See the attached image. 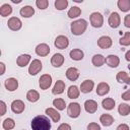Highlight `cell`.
Here are the masks:
<instances>
[{"label": "cell", "mask_w": 130, "mask_h": 130, "mask_svg": "<svg viewBox=\"0 0 130 130\" xmlns=\"http://www.w3.org/2000/svg\"><path fill=\"white\" fill-rule=\"evenodd\" d=\"M7 26H8L9 29H11V30H13V31H17V30H19V29L21 28L22 22H21V20H20L18 17H16V16H11V17L8 19V21H7Z\"/></svg>", "instance_id": "6"}, {"label": "cell", "mask_w": 130, "mask_h": 130, "mask_svg": "<svg viewBox=\"0 0 130 130\" xmlns=\"http://www.w3.org/2000/svg\"><path fill=\"white\" fill-rule=\"evenodd\" d=\"M31 60V56L29 54H21L16 58V65L18 67H25L29 64Z\"/></svg>", "instance_id": "14"}, {"label": "cell", "mask_w": 130, "mask_h": 130, "mask_svg": "<svg viewBox=\"0 0 130 130\" xmlns=\"http://www.w3.org/2000/svg\"><path fill=\"white\" fill-rule=\"evenodd\" d=\"M69 56L72 60L74 61H80L83 59L84 57V53L82 50L80 49H72L70 52H69Z\"/></svg>", "instance_id": "26"}, {"label": "cell", "mask_w": 130, "mask_h": 130, "mask_svg": "<svg viewBox=\"0 0 130 130\" xmlns=\"http://www.w3.org/2000/svg\"><path fill=\"white\" fill-rule=\"evenodd\" d=\"M100 122H101V124L103 126L109 127L114 123V117L112 115H110V114H103L100 117Z\"/></svg>", "instance_id": "25"}, {"label": "cell", "mask_w": 130, "mask_h": 130, "mask_svg": "<svg viewBox=\"0 0 130 130\" xmlns=\"http://www.w3.org/2000/svg\"><path fill=\"white\" fill-rule=\"evenodd\" d=\"M30 127L32 130H50L51 122L47 116L38 115L31 120Z\"/></svg>", "instance_id": "1"}, {"label": "cell", "mask_w": 130, "mask_h": 130, "mask_svg": "<svg viewBox=\"0 0 130 130\" xmlns=\"http://www.w3.org/2000/svg\"><path fill=\"white\" fill-rule=\"evenodd\" d=\"M39 99H40V93L35 89H30L26 92V100L30 103H36L39 101Z\"/></svg>", "instance_id": "31"}, {"label": "cell", "mask_w": 130, "mask_h": 130, "mask_svg": "<svg viewBox=\"0 0 130 130\" xmlns=\"http://www.w3.org/2000/svg\"><path fill=\"white\" fill-rule=\"evenodd\" d=\"M52 84V76L50 74H43L39 79V86L42 90L48 89Z\"/></svg>", "instance_id": "7"}, {"label": "cell", "mask_w": 130, "mask_h": 130, "mask_svg": "<svg viewBox=\"0 0 130 130\" xmlns=\"http://www.w3.org/2000/svg\"><path fill=\"white\" fill-rule=\"evenodd\" d=\"M2 127L4 130H11L15 127V122L12 118H6L2 122Z\"/></svg>", "instance_id": "36"}, {"label": "cell", "mask_w": 130, "mask_h": 130, "mask_svg": "<svg viewBox=\"0 0 130 130\" xmlns=\"http://www.w3.org/2000/svg\"><path fill=\"white\" fill-rule=\"evenodd\" d=\"M54 46L57 48V49H60V50H64L66 49L68 46H69V39L64 36V35H60L58 36L55 41H54Z\"/></svg>", "instance_id": "5"}, {"label": "cell", "mask_w": 130, "mask_h": 130, "mask_svg": "<svg viewBox=\"0 0 130 130\" xmlns=\"http://www.w3.org/2000/svg\"><path fill=\"white\" fill-rule=\"evenodd\" d=\"M4 86L8 91H14L18 87V80L14 77H9L4 81Z\"/></svg>", "instance_id": "13"}, {"label": "cell", "mask_w": 130, "mask_h": 130, "mask_svg": "<svg viewBox=\"0 0 130 130\" xmlns=\"http://www.w3.org/2000/svg\"><path fill=\"white\" fill-rule=\"evenodd\" d=\"M116 130H130V128H129V126H128L127 124L122 123V124H120V125L117 126Z\"/></svg>", "instance_id": "44"}, {"label": "cell", "mask_w": 130, "mask_h": 130, "mask_svg": "<svg viewBox=\"0 0 130 130\" xmlns=\"http://www.w3.org/2000/svg\"><path fill=\"white\" fill-rule=\"evenodd\" d=\"M57 130H71V126L67 123H62V124L59 125Z\"/></svg>", "instance_id": "41"}, {"label": "cell", "mask_w": 130, "mask_h": 130, "mask_svg": "<svg viewBox=\"0 0 130 130\" xmlns=\"http://www.w3.org/2000/svg\"><path fill=\"white\" fill-rule=\"evenodd\" d=\"M83 106H84V110L86 113L93 114L98 111V103L94 100H86Z\"/></svg>", "instance_id": "15"}, {"label": "cell", "mask_w": 130, "mask_h": 130, "mask_svg": "<svg viewBox=\"0 0 130 130\" xmlns=\"http://www.w3.org/2000/svg\"><path fill=\"white\" fill-rule=\"evenodd\" d=\"M65 74H66V78H67L68 80H70V81H75V80H77L78 77H79V70H78L76 67H69V68L66 70Z\"/></svg>", "instance_id": "16"}, {"label": "cell", "mask_w": 130, "mask_h": 130, "mask_svg": "<svg viewBox=\"0 0 130 130\" xmlns=\"http://www.w3.org/2000/svg\"><path fill=\"white\" fill-rule=\"evenodd\" d=\"M118 113L121 116H128L130 114V106L126 103H121L118 106Z\"/></svg>", "instance_id": "34"}, {"label": "cell", "mask_w": 130, "mask_h": 130, "mask_svg": "<svg viewBox=\"0 0 130 130\" xmlns=\"http://www.w3.org/2000/svg\"><path fill=\"white\" fill-rule=\"evenodd\" d=\"M54 5H55V8L57 10H64L67 6H68V1L67 0H56L54 2Z\"/></svg>", "instance_id": "38"}, {"label": "cell", "mask_w": 130, "mask_h": 130, "mask_svg": "<svg viewBox=\"0 0 130 130\" xmlns=\"http://www.w3.org/2000/svg\"><path fill=\"white\" fill-rule=\"evenodd\" d=\"M87 21L83 18H80V19H76L74 21L71 22L70 24V29H71V32L74 35V36H80L82 35L86 28H87Z\"/></svg>", "instance_id": "2"}, {"label": "cell", "mask_w": 130, "mask_h": 130, "mask_svg": "<svg viewBox=\"0 0 130 130\" xmlns=\"http://www.w3.org/2000/svg\"><path fill=\"white\" fill-rule=\"evenodd\" d=\"M113 45V41H112V38L109 37V36H102L98 39V46L101 48V49H109L111 48Z\"/></svg>", "instance_id": "9"}, {"label": "cell", "mask_w": 130, "mask_h": 130, "mask_svg": "<svg viewBox=\"0 0 130 130\" xmlns=\"http://www.w3.org/2000/svg\"><path fill=\"white\" fill-rule=\"evenodd\" d=\"M53 106H54L57 110L63 111V110H65V108H66V103H65L64 99L57 98V99L53 100Z\"/></svg>", "instance_id": "35"}, {"label": "cell", "mask_w": 130, "mask_h": 130, "mask_svg": "<svg viewBox=\"0 0 130 130\" xmlns=\"http://www.w3.org/2000/svg\"><path fill=\"white\" fill-rule=\"evenodd\" d=\"M117 6L122 12H127L130 10V0H118Z\"/></svg>", "instance_id": "32"}, {"label": "cell", "mask_w": 130, "mask_h": 130, "mask_svg": "<svg viewBox=\"0 0 130 130\" xmlns=\"http://www.w3.org/2000/svg\"><path fill=\"white\" fill-rule=\"evenodd\" d=\"M106 64L111 68H116L120 64V58L117 55H109L106 57Z\"/></svg>", "instance_id": "20"}, {"label": "cell", "mask_w": 130, "mask_h": 130, "mask_svg": "<svg viewBox=\"0 0 130 130\" xmlns=\"http://www.w3.org/2000/svg\"><path fill=\"white\" fill-rule=\"evenodd\" d=\"M80 14H81V9L78 6H72L67 12V16L69 18H72V19L73 18H77Z\"/></svg>", "instance_id": "33"}, {"label": "cell", "mask_w": 130, "mask_h": 130, "mask_svg": "<svg viewBox=\"0 0 130 130\" xmlns=\"http://www.w3.org/2000/svg\"><path fill=\"white\" fill-rule=\"evenodd\" d=\"M124 25L128 28H130V14H127L124 17Z\"/></svg>", "instance_id": "45"}, {"label": "cell", "mask_w": 130, "mask_h": 130, "mask_svg": "<svg viewBox=\"0 0 130 130\" xmlns=\"http://www.w3.org/2000/svg\"><path fill=\"white\" fill-rule=\"evenodd\" d=\"M119 44H120L121 46H124V47L130 46V32H129V31L125 32L124 36H123L122 38H120Z\"/></svg>", "instance_id": "37"}, {"label": "cell", "mask_w": 130, "mask_h": 130, "mask_svg": "<svg viewBox=\"0 0 130 130\" xmlns=\"http://www.w3.org/2000/svg\"><path fill=\"white\" fill-rule=\"evenodd\" d=\"M43 68V64L39 59H34L28 66V73L30 75H37Z\"/></svg>", "instance_id": "8"}, {"label": "cell", "mask_w": 130, "mask_h": 130, "mask_svg": "<svg viewBox=\"0 0 130 130\" xmlns=\"http://www.w3.org/2000/svg\"><path fill=\"white\" fill-rule=\"evenodd\" d=\"M36 5L39 9L41 10H45L48 8L49 6V1L48 0H37L36 1Z\"/></svg>", "instance_id": "39"}, {"label": "cell", "mask_w": 130, "mask_h": 130, "mask_svg": "<svg viewBox=\"0 0 130 130\" xmlns=\"http://www.w3.org/2000/svg\"><path fill=\"white\" fill-rule=\"evenodd\" d=\"M89 21L92 27L100 28L104 24V16L100 12H92L89 15Z\"/></svg>", "instance_id": "4"}, {"label": "cell", "mask_w": 130, "mask_h": 130, "mask_svg": "<svg viewBox=\"0 0 130 130\" xmlns=\"http://www.w3.org/2000/svg\"><path fill=\"white\" fill-rule=\"evenodd\" d=\"M12 2H13V3H20L21 0H17V1H16V0H12Z\"/></svg>", "instance_id": "48"}, {"label": "cell", "mask_w": 130, "mask_h": 130, "mask_svg": "<svg viewBox=\"0 0 130 130\" xmlns=\"http://www.w3.org/2000/svg\"><path fill=\"white\" fill-rule=\"evenodd\" d=\"M116 80L119 83L129 84L130 83V75L126 71H119L116 75Z\"/></svg>", "instance_id": "24"}, {"label": "cell", "mask_w": 130, "mask_h": 130, "mask_svg": "<svg viewBox=\"0 0 130 130\" xmlns=\"http://www.w3.org/2000/svg\"><path fill=\"white\" fill-rule=\"evenodd\" d=\"M94 87V82L91 79H86L80 84V91L82 93H89Z\"/></svg>", "instance_id": "17"}, {"label": "cell", "mask_w": 130, "mask_h": 130, "mask_svg": "<svg viewBox=\"0 0 130 130\" xmlns=\"http://www.w3.org/2000/svg\"><path fill=\"white\" fill-rule=\"evenodd\" d=\"M19 14H20L22 17L28 18V17H31V16L35 14V9H34L32 6H30V5H25V6H22V7L20 8Z\"/></svg>", "instance_id": "23"}, {"label": "cell", "mask_w": 130, "mask_h": 130, "mask_svg": "<svg viewBox=\"0 0 130 130\" xmlns=\"http://www.w3.org/2000/svg\"><path fill=\"white\" fill-rule=\"evenodd\" d=\"M0 107H1V116H4L6 113V104L4 101H0Z\"/></svg>", "instance_id": "42"}, {"label": "cell", "mask_w": 130, "mask_h": 130, "mask_svg": "<svg viewBox=\"0 0 130 130\" xmlns=\"http://www.w3.org/2000/svg\"><path fill=\"white\" fill-rule=\"evenodd\" d=\"M35 52H36V54H37L38 56H40V57H46V56H48L49 53H50V47H49V45L46 44V43H41V44H39V45L36 47Z\"/></svg>", "instance_id": "11"}, {"label": "cell", "mask_w": 130, "mask_h": 130, "mask_svg": "<svg viewBox=\"0 0 130 130\" xmlns=\"http://www.w3.org/2000/svg\"><path fill=\"white\" fill-rule=\"evenodd\" d=\"M80 92V88H78L77 85H70L67 89V96L69 99H77Z\"/></svg>", "instance_id": "27"}, {"label": "cell", "mask_w": 130, "mask_h": 130, "mask_svg": "<svg viewBox=\"0 0 130 130\" xmlns=\"http://www.w3.org/2000/svg\"><path fill=\"white\" fill-rule=\"evenodd\" d=\"M65 90V82L63 80H57L52 88V93L54 95H58L63 93Z\"/></svg>", "instance_id": "21"}, {"label": "cell", "mask_w": 130, "mask_h": 130, "mask_svg": "<svg viewBox=\"0 0 130 130\" xmlns=\"http://www.w3.org/2000/svg\"><path fill=\"white\" fill-rule=\"evenodd\" d=\"M12 13V6L8 3H4L0 6V15L2 17H6Z\"/></svg>", "instance_id": "30"}, {"label": "cell", "mask_w": 130, "mask_h": 130, "mask_svg": "<svg viewBox=\"0 0 130 130\" xmlns=\"http://www.w3.org/2000/svg\"><path fill=\"white\" fill-rule=\"evenodd\" d=\"M64 56L61 53H55L52 57H51V64L54 67H61L64 64Z\"/></svg>", "instance_id": "18"}, {"label": "cell", "mask_w": 130, "mask_h": 130, "mask_svg": "<svg viewBox=\"0 0 130 130\" xmlns=\"http://www.w3.org/2000/svg\"><path fill=\"white\" fill-rule=\"evenodd\" d=\"M45 112H46V115H47L49 118H51V120H52L53 122L57 123V122L60 121L61 115H60V113H59L56 109H54V108H47Z\"/></svg>", "instance_id": "19"}, {"label": "cell", "mask_w": 130, "mask_h": 130, "mask_svg": "<svg viewBox=\"0 0 130 130\" xmlns=\"http://www.w3.org/2000/svg\"><path fill=\"white\" fill-rule=\"evenodd\" d=\"M25 109V105L21 100H14L11 103V111L14 114H21Z\"/></svg>", "instance_id": "12"}, {"label": "cell", "mask_w": 130, "mask_h": 130, "mask_svg": "<svg viewBox=\"0 0 130 130\" xmlns=\"http://www.w3.org/2000/svg\"><path fill=\"white\" fill-rule=\"evenodd\" d=\"M95 90H96V94H98V95H100V96L106 95V94L109 93V91H110V85H109L107 82L102 81V82H100V83L98 84Z\"/></svg>", "instance_id": "22"}, {"label": "cell", "mask_w": 130, "mask_h": 130, "mask_svg": "<svg viewBox=\"0 0 130 130\" xmlns=\"http://www.w3.org/2000/svg\"><path fill=\"white\" fill-rule=\"evenodd\" d=\"M91 63L95 67H101V66H103L106 63V58L102 54H95L91 58Z\"/></svg>", "instance_id": "28"}, {"label": "cell", "mask_w": 130, "mask_h": 130, "mask_svg": "<svg viewBox=\"0 0 130 130\" xmlns=\"http://www.w3.org/2000/svg\"><path fill=\"white\" fill-rule=\"evenodd\" d=\"M121 98L124 100V101H130V89L126 90L125 92H123L121 94Z\"/></svg>", "instance_id": "43"}, {"label": "cell", "mask_w": 130, "mask_h": 130, "mask_svg": "<svg viewBox=\"0 0 130 130\" xmlns=\"http://www.w3.org/2000/svg\"><path fill=\"white\" fill-rule=\"evenodd\" d=\"M125 59H126L128 62H130V50H128V51L125 53Z\"/></svg>", "instance_id": "47"}, {"label": "cell", "mask_w": 130, "mask_h": 130, "mask_svg": "<svg viewBox=\"0 0 130 130\" xmlns=\"http://www.w3.org/2000/svg\"><path fill=\"white\" fill-rule=\"evenodd\" d=\"M0 66H1V75H3L4 74V72H5V64L3 63V62H0Z\"/></svg>", "instance_id": "46"}, {"label": "cell", "mask_w": 130, "mask_h": 130, "mask_svg": "<svg viewBox=\"0 0 130 130\" xmlns=\"http://www.w3.org/2000/svg\"><path fill=\"white\" fill-rule=\"evenodd\" d=\"M81 113V107L78 103L76 102H73V103H70L68 106H67V115L70 117V118H77L79 117Z\"/></svg>", "instance_id": "3"}, {"label": "cell", "mask_w": 130, "mask_h": 130, "mask_svg": "<svg viewBox=\"0 0 130 130\" xmlns=\"http://www.w3.org/2000/svg\"><path fill=\"white\" fill-rule=\"evenodd\" d=\"M108 23L112 28H117L121 23V17L118 12H112L108 18Z\"/></svg>", "instance_id": "10"}, {"label": "cell", "mask_w": 130, "mask_h": 130, "mask_svg": "<svg viewBox=\"0 0 130 130\" xmlns=\"http://www.w3.org/2000/svg\"><path fill=\"white\" fill-rule=\"evenodd\" d=\"M87 130H101V126L95 122H91L87 125Z\"/></svg>", "instance_id": "40"}, {"label": "cell", "mask_w": 130, "mask_h": 130, "mask_svg": "<svg viewBox=\"0 0 130 130\" xmlns=\"http://www.w3.org/2000/svg\"><path fill=\"white\" fill-rule=\"evenodd\" d=\"M115 100L112 98H106L102 101V106L106 111H111L115 108Z\"/></svg>", "instance_id": "29"}]
</instances>
